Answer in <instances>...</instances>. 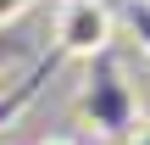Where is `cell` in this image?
I'll return each mask as SVG.
<instances>
[{
	"label": "cell",
	"mask_w": 150,
	"mask_h": 145,
	"mask_svg": "<svg viewBox=\"0 0 150 145\" xmlns=\"http://www.w3.org/2000/svg\"><path fill=\"white\" fill-rule=\"evenodd\" d=\"M72 112H78V123H83L95 140H111V145H122L134 129H139V123H145L139 89L128 84V67H122L117 45L83 61V84H78Z\"/></svg>",
	"instance_id": "cell-1"
},
{
	"label": "cell",
	"mask_w": 150,
	"mask_h": 145,
	"mask_svg": "<svg viewBox=\"0 0 150 145\" xmlns=\"http://www.w3.org/2000/svg\"><path fill=\"white\" fill-rule=\"evenodd\" d=\"M117 45V11L106 0H61L56 6V56L89 61Z\"/></svg>",
	"instance_id": "cell-2"
},
{
	"label": "cell",
	"mask_w": 150,
	"mask_h": 145,
	"mask_svg": "<svg viewBox=\"0 0 150 145\" xmlns=\"http://www.w3.org/2000/svg\"><path fill=\"white\" fill-rule=\"evenodd\" d=\"M117 22H122V28L139 39V50L150 56V0H128V6L117 11Z\"/></svg>",
	"instance_id": "cell-3"
},
{
	"label": "cell",
	"mask_w": 150,
	"mask_h": 145,
	"mask_svg": "<svg viewBox=\"0 0 150 145\" xmlns=\"http://www.w3.org/2000/svg\"><path fill=\"white\" fill-rule=\"evenodd\" d=\"M28 6H33V0H0V28H11V22H17Z\"/></svg>",
	"instance_id": "cell-4"
},
{
	"label": "cell",
	"mask_w": 150,
	"mask_h": 145,
	"mask_svg": "<svg viewBox=\"0 0 150 145\" xmlns=\"http://www.w3.org/2000/svg\"><path fill=\"white\" fill-rule=\"evenodd\" d=\"M122 145H150V117H145V123H139V129H134V134H128Z\"/></svg>",
	"instance_id": "cell-5"
},
{
	"label": "cell",
	"mask_w": 150,
	"mask_h": 145,
	"mask_svg": "<svg viewBox=\"0 0 150 145\" xmlns=\"http://www.w3.org/2000/svg\"><path fill=\"white\" fill-rule=\"evenodd\" d=\"M39 145H72V140H39Z\"/></svg>",
	"instance_id": "cell-6"
}]
</instances>
